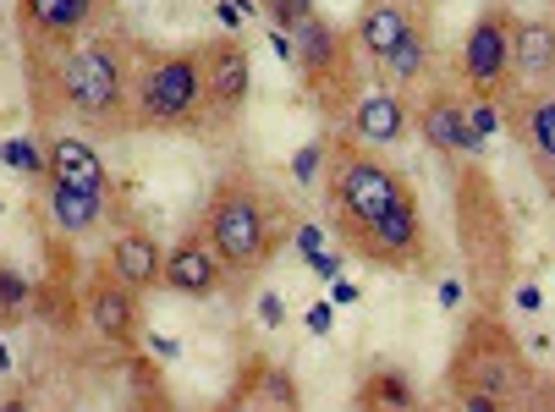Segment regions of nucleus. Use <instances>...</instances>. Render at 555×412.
I'll use <instances>...</instances> for the list:
<instances>
[{
    "mask_svg": "<svg viewBox=\"0 0 555 412\" xmlns=\"http://www.w3.org/2000/svg\"><path fill=\"white\" fill-rule=\"evenodd\" d=\"M50 82L55 100L72 116H89L94 127H121L132 116V61L116 34H94L72 50H55Z\"/></svg>",
    "mask_w": 555,
    "mask_h": 412,
    "instance_id": "nucleus-2",
    "label": "nucleus"
},
{
    "mask_svg": "<svg viewBox=\"0 0 555 412\" xmlns=\"http://www.w3.org/2000/svg\"><path fill=\"white\" fill-rule=\"evenodd\" d=\"M413 127L446 159H473V165L485 159V138H479V127H473V116H467V94L451 89V82H435V89L418 94Z\"/></svg>",
    "mask_w": 555,
    "mask_h": 412,
    "instance_id": "nucleus-8",
    "label": "nucleus"
},
{
    "mask_svg": "<svg viewBox=\"0 0 555 412\" xmlns=\"http://www.w3.org/2000/svg\"><path fill=\"white\" fill-rule=\"evenodd\" d=\"M231 396H243L254 412H302V390L292 379V369H281L275 358L254 352L243 358V369H236V390Z\"/></svg>",
    "mask_w": 555,
    "mask_h": 412,
    "instance_id": "nucleus-17",
    "label": "nucleus"
},
{
    "mask_svg": "<svg viewBox=\"0 0 555 412\" xmlns=\"http://www.w3.org/2000/svg\"><path fill=\"white\" fill-rule=\"evenodd\" d=\"M198 231L209 236L225 281H254V275L281 254L286 220H281L275 198H270L248 171H231V177H220L215 193L204 198Z\"/></svg>",
    "mask_w": 555,
    "mask_h": 412,
    "instance_id": "nucleus-1",
    "label": "nucleus"
},
{
    "mask_svg": "<svg viewBox=\"0 0 555 412\" xmlns=\"http://www.w3.org/2000/svg\"><path fill=\"white\" fill-rule=\"evenodd\" d=\"M446 385L451 390H485V396L517 407V401L533 396V363L522 358L517 336L495 313H473L467 336H462V347L446 369Z\"/></svg>",
    "mask_w": 555,
    "mask_h": 412,
    "instance_id": "nucleus-4",
    "label": "nucleus"
},
{
    "mask_svg": "<svg viewBox=\"0 0 555 412\" xmlns=\"http://www.w3.org/2000/svg\"><path fill=\"white\" fill-rule=\"evenodd\" d=\"M0 412H34V396L28 390H7L0 396Z\"/></svg>",
    "mask_w": 555,
    "mask_h": 412,
    "instance_id": "nucleus-29",
    "label": "nucleus"
},
{
    "mask_svg": "<svg viewBox=\"0 0 555 412\" xmlns=\"http://www.w3.org/2000/svg\"><path fill=\"white\" fill-rule=\"evenodd\" d=\"M83 319L94 324V336H105L111 347H132L138 324H143V292H132L111 265H100L83 286Z\"/></svg>",
    "mask_w": 555,
    "mask_h": 412,
    "instance_id": "nucleus-10",
    "label": "nucleus"
},
{
    "mask_svg": "<svg viewBox=\"0 0 555 412\" xmlns=\"http://www.w3.org/2000/svg\"><path fill=\"white\" fill-rule=\"evenodd\" d=\"M451 401H456V412H512L506 401H495L485 390H451Z\"/></svg>",
    "mask_w": 555,
    "mask_h": 412,
    "instance_id": "nucleus-28",
    "label": "nucleus"
},
{
    "mask_svg": "<svg viewBox=\"0 0 555 412\" xmlns=\"http://www.w3.org/2000/svg\"><path fill=\"white\" fill-rule=\"evenodd\" d=\"M44 215H50V226H55L61 236H89V231H100L116 209H111V198H94V193L44 182Z\"/></svg>",
    "mask_w": 555,
    "mask_h": 412,
    "instance_id": "nucleus-22",
    "label": "nucleus"
},
{
    "mask_svg": "<svg viewBox=\"0 0 555 412\" xmlns=\"http://www.w3.org/2000/svg\"><path fill=\"white\" fill-rule=\"evenodd\" d=\"M347 247L369 265H385V270H424L429 265V236H424V204L418 193L408 188L379 220H369L358 236H347Z\"/></svg>",
    "mask_w": 555,
    "mask_h": 412,
    "instance_id": "nucleus-7",
    "label": "nucleus"
},
{
    "mask_svg": "<svg viewBox=\"0 0 555 412\" xmlns=\"http://www.w3.org/2000/svg\"><path fill=\"white\" fill-rule=\"evenodd\" d=\"M512 39H517V12L512 7H485L467 23L462 50H456V89L467 100H512Z\"/></svg>",
    "mask_w": 555,
    "mask_h": 412,
    "instance_id": "nucleus-6",
    "label": "nucleus"
},
{
    "mask_svg": "<svg viewBox=\"0 0 555 412\" xmlns=\"http://www.w3.org/2000/svg\"><path fill=\"white\" fill-rule=\"evenodd\" d=\"M512 132L522 138L533 171L550 182L555 177V82H550V89H528L512 105Z\"/></svg>",
    "mask_w": 555,
    "mask_h": 412,
    "instance_id": "nucleus-18",
    "label": "nucleus"
},
{
    "mask_svg": "<svg viewBox=\"0 0 555 412\" xmlns=\"http://www.w3.org/2000/svg\"><path fill=\"white\" fill-rule=\"evenodd\" d=\"M429 66H435V44H429V34H424V23H418L402 44H396V50L385 55V66H379V89L413 100V94H424Z\"/></svg>",
    "mask_w": 555,
    "mask_h": 412,
    "instance_id": "nucleus-21",
    "label": "nucleus"
},
{
    "mask_svg": "<svg viewBox=\"0 0 555 412\" xmlns=\"http://www.w3.org/2000/svg\"><path fill=\"white\" fill-rule=\"evenodd\" d=\"M209 412H254V407H248V401H243V396H220V401H215V407H209Z\"/></svg>",
    "mask_w": 555,
    "mask_h": 412,
    "instance_id": "nucleus-30",
    "label": "nucleus"
},
{
    "mask_svg": "<svg viewBox=\"0 0 555 412\" xmlns=\"http://www.w3.org/2000/svg\"><path fill=\"white\" fill-rule=\"evenodd\" d=\"M44 182L77 188V193H94V198H116V182L105 171V159L94 143L72 138V132H44Z\"/></svg>",
    "mask_w": 555,
    "mask_h": 412,
    "instance_id": "nucleus-12",
    "label": "nucleus"
},
{
    "mask_svg": "<svg viewBox=\"0 0 555 412\" xmlns=\"http://www.w3.org/2000/svg\"><path fill=\"white\" fill-rule=\"evenodd\" d=\"M100 12V0H17V23L34 44H66L83 34Z\"/></svg>",
    "mask_w": 555,
    "mask_h": 412,
    "instance_id": "nucleus-19",
    "label": "nucleus"
},
{
    "mask_svg": "<svg viewBox=\"0 0 555 412\" xmlns=\"http://www.w3.org/2000/svg\"><path fill=\"white\" fill-rule=\"evenodd\" d=\"M418 28V17L408 12V0H363V12L352 23V50L374 66H385V55Z\"/></svg>",
    "mask_w": 555,
    "mask_h": 412,
    "instance_id": "nucleus-15",
    "label": "nucleus"
},
{
    "mask_svg": "<svg viewBox=\"0 0 555 412\" xmlns=\"http://www.w3.org/2000/svg\"><path fill=\"white\" fill-rule=\"evenodd\" d=\"M325 154H331L325 138H320V143H308V149L292 159V177H297V182H313V177H320V159H325Z\"/></svg>",
    "mask_w": 555,
    "mask_h": 412,
    "instance_id": "nucleus-27",
    "label": "nucleus"
},
{
    "mask_svg": "<svg viewBox=\"0 0 555 412\" xmlns=\"http://www.w3.org/2000/svg\"><path fill=\"white\" fill-rule=\"evenodd\" d=\"M160 286H171L177 297H215V292L225 286V270H220L215 247H209V236H204L198 226H193V231H182V236L166 247Z\"/></svg>",
    "mask_w": 555,
    "mask_h": 412,
    "instance_id": "nucleus-14",
    "label": "nucleus"
},
{
    "mask_svg": "<svg viewBox=\"0 0 555 412\" xmlns=\"http://www.w3.org/2000/svg\"><path fill=\"white\" fill-rule=\"evenodd\" d=\"M550 198H555V177H550Z\"/></svg>",
    "mask_w": 555,
    "mask_h": 412,
    "instance_id": "nucleus-31",
    "label": "nucleus"
},
{
    "mask_svg": "<svg viewBox=\"0 0 555 412\" xmlns=\"http://www.w3.org/2000/svg\"><path fill=\"white\" fill-rule=\"evenodd\" d=\"M292 61H297V72H302V82L313 94H325L331 82H341V72H347V50H352V34L347 28H336L331 17H320L313 12L297 34H292Z\"/></svg>",
    "mask_w": 555,
    "mask_h": 412,
    "instance_id": "nucleus-11",
    "label": "nucleus"
},
{
    "mask_svg": "<svg viewBox=\"0 0 555 412\" xmlns=\"http://www.w3.org/2000/svg\"><path fill=\"white\" fill-rule=\"evenodd\" d=\"M259 12H264V23L275 34H297L320 7H313V0H259Z\"/></svg>",
    "mask_w": 555,
    "mask_h": 412,
    "instance_id": "nucleus-25",
    "label": "nucleus"
},
{
    "mask_svg": "<svg viewBox=\"0 0 555 412\" xmlns=\"http://www.w3.org/2000/svg\"><path fill=\"white\" fill-rule=\"evenodd\" d=\"M413 132V105L402 94H390V89H363L352 105H347V132L352 143L363 149H390V143H402Z\"/></svg>",
    "mask_w": 555,
    "mask_h": 412,
    "instance_id": "nucleus-13",
    "label": "nucleus"
},
{
    "mask_svg": "<svg viewBox=\"0 0 555 412\" xmlns=\"http://www.w3.org/2000/svg\"><path fill=\"white\" fill-rule=\"evenodd\" d=\"M204 94H209V121H236L248 111L254 94V55L243 44V34H225V39H204Z\"/></svg>",
    "mask_w": 555,
    "mask_h": 412,
    "instance_id": "nucleus-9",
    "label": "nucleus"
},
{
    "mask_svg": "<svg viewBox=\"0 0 555 412\" xmlns=\"http://www.w3.org/2000/svg\"><path fill=\"white\" fill-rule=\"evenodd\" d=\"M512 82L517 89H550L555 82V23L550 17H517Z\"/></svg>",
    "mask_w": 555,
    "mask_h": 412,
    "instance_id": "nucleus-20",
    "label": "nucleus"
},
{
    "mask_svg": "<svg viewBox=\"0 0 555 412\" xmlns=\"http://www.w3.org/2000/svg\"><path fill=\"white\" fill-rule=\"evenodd\" d=\"M132 127L143 132H193L209 121L204 55L198 50H143L132 61Z\"/></svg>",
    "mask_w": 555,
    "mask_h": 412,
    "instance_id": "nucleus-3",
    "label": "nucleus"
},
{
    "mask_svg": "<svg viewBox=\"0 0 555 412\" xmlns=\"http://www.w3.org/2000/svg\"><path fill=\"white\" fill-rule=\"evenodd\" d=\"M28 313H34V281H28L17 265L0 259V330H7V324H23Z\"/></svg>",
    "mask_w": 555,
    "mask_h": 412,
    "instance_id": "nucleus-24",
    "label": "nucleus"
},
{
    "mask_svg": "<svg viewBox=\"0 0 555 412\" xmlns=\"http://www.w3.org/2000/svg\"><path fill=\"white\" fill-rule=\"evenodd\" d=\"M105 265H111L132 292H154V286H160V270H166V247H160V236H154L149 226H127V231L111 236Z\"/></svg>",
    "mask_w": 555,
    "mask_h": 412,
    "instance_id": "nucleus-16",
    "label": "nucleus"
},
{
    "mask_svg": "<svg viewBox=\"0 0 555 412\" xmlns=\"http://www.w3.org/2000/svg\"><path fill=\"white\" fill-rule=\"evenodd\" d=\"M358 412H424V396H418V385H413L408 369L374 363L358 379Z\"/></svg>",
    "mask_w": 555,
    "mask_h": 412,
    "instance_id": "nucleus-23",
    "label": "nucleus"
},
{
    "mask_svg": "<svg viewBox=\"0 0 555 412\" xmlns=\"http://www.w3.org/2000/svg\"><path fill=\"white\" fill-rule=\"evenodd\" d=\"M408 188H413V182L396 171V165H385L374 149H363V143H352V138H336V143H331V209H336L341 242L358 236L369 220H379Z\"/></svg>",
    "mask_w": 555,
    "mask_h": 412,
    "instance_id": "nucleus-5",
    "label": "nucleus"
},
{
    "mask_svg": "<svg viewBox=\"0 0 555 412\" xmlns=\"http://www.w3.org/2000/svg\"><path fill=\"white\" fill-rule=\"evenodd\" d=\"M0 159H7L12 171L44 182V143H34V138H12V143H0Z\"/></svg>",
    "mask_w": 555,
    "mask_h": 412,
    "instance_id": "nucleus-26",
    "label": "nucleus"
}]
</instances>
